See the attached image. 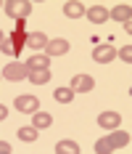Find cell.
Returning <instances> with one entry per match:
<instances>
[{"instance_id":"6da1fadb","label":"cell","mask_w":132,"mask_h":154,"mask_svg":"<svg viewBox=\"0 0 132 154\" xmlns=\"http://www.w3.org/2000/svg\"><path fill=\"white\" fill-rule=\"evenodd\" d=\"M124 146H130V133L127 130H114L111 136H106L103 141L95 143V152L108 154V152H114V149H124Z\"/></svg>"},{"instance_id":"7a4b0ae2","label":"cell","mask_w":132,"mask_h":154,"mask_svg":"<svg viewBox=\"0 0 132 154\" xmlns=\"http://www.w3.org/2000/svg\"><path fill=\"white\" fill-rule=\"evenodd\" d=\"M3 8H5V14L11 16V19H16V21H19V19H27V16L32 14V3L29 0H8Z\"/></svg>"},{"instance_id":"3957f363","label":"cell","mask_w":132,"mask_h":154,"mask_svg":"<svg viewBox=\"0 0 132 154\" xmlns=\"http://www.w3.org/2000/svg\"><path fill=\"white\" fill-rule=\"evenodd\" d=\"M0 75L5 77V80H11V82H19V80H27L29 77V69H27V64H21V61H11V64L3 66Z\"/></svg>"},{"instance_id":"277c9868","label":"cell","mask_w":132,"mask_h":154,"mask_svg":"<svg viewBox=\"0 0 132 154\" xmlns=\"http://www.w3.org/2000/svg\"><path fill=\"white\" fill-rule=\"evenodd\" d=\"M13 106L19 109V112H37L40 109V98H34V96H16L13 98Z\"/></svg>"},{"instance_id":"5b68a950","label":"cell","mask_w":132,"mask_h":154,"mask_svg":"<svg viewBox=\"0 0 132 154\" xmlns=\"http://www.w3.org/2000/svg\"><path fill=\"white\" fill-rule=\"evenodd\" d=\"M116 56V51H114V45L111 43H103V45H95V51H92V59L98 64H108L111 59Z\"/></svg>"},{"instance_id":"8992f818","label":"cell","mask_w":132,"mask_h":154,"mask_svg":"<svg viewBox=\"0 0 132 154\" xmlns=\"http://www.w3.org/2000/svg\"><path fill=\"white\" fill-rule=\"evenodd\" d=\"M69 88H72L74 93H87V91L95 88V80H92L90 75H77V77L72 80V85H69Z\"/></svg>"},{"instance_id":"52a82bcc","label":"cell","mask_w":132,"mask_h":154,"mask_svg":"<svg viewBox=\"0 0 132 154\" xmlns=\"http://www.w3.org/2000/svg\"><path fill=\"white\" fill-rule=\"evenodd\" d=\"M48 56H63V53H69V43L63 40V37H56V40H48Z\"/></svg>"},{"instance_id":"ba28073f","label":"cell","mask_w":132,"mask_h":154,"mask_svg":"<svg viewBox=\"0 0 132 154\" xmlns=\"http://www.w3.org/2000/svg\"><path fill=\"white\" fill-rule=\"evenodd\" d=\"M119 122H122V117H119L116 112H103L101 117H98V125H101V128H106V130H116Z\"/></svg>"},{"instance_id":"9c48e42d","label":"cell","mask_w":132,"mask_h":154,"mask_svg":"<svg viewBox=\"0 0 132 154\" xmlns=\"http://www.w3.org/2000/svg\"><path fill=\"white\" fill-rule=\"evenodd\" d=\"M45 45H48V35H43V32H29V35H27V48L43 51Z\"/></svg>"},{"instance_id":"30bf717a","label":"cell","mask_w":132,"mask_h":154,"mask_svg":"<svg viewBox=\"0 0 132 154\" xmlns=\"http://www.w3.org/2000/svg\"><path fill=\"white\" fill-rule=\"evenodd\" d=\"M108 16H111L114 21H122V24H127V21H130V16H132V5H130V3H122V5H116V8H114Z\"/></svg>"},{"instance_id":"8fae6325","label":"cell","mask_w":132,"mask_h":154,"mask_svg":"<svg viewBox=\"0 0 132 154\" xmlns=\"http://www.w3.org/2000/svg\"><path fill=\"white\" fill-rule=\"evenodd\" d=\"M85 16H87L92 24H103V21L108 19V11H106L103 5H92L90 11H85Z\"/></svg>"},{"instance_id":"7c38bea8","label":"cell","mask_w":132,"mask_h":154,"mask_svg":"<svg viewBox=\"0 0 132 154\" xmlns=\"http://www.w3.org/2000/svg\"><path fill=\"white\" fill-rule=\"evenodd\" d=\"M27 80L32 85H45V82H50V69H32Z\"/></svg>"},{"instance_id":"4fadbf2b","label":"cell","mask_w":132,"mask_h":154,"mask_svg":"<svg viewBox=\"0 0 132 154\" xmlns=\"http://www.w3.org/2000/svg\"><path fill=\"white\" fill-rule=\"evenodd\" d=\"M27 69H50V56H29L27 59Z\"/></svg>"},{"instance_id":"5bb4252c","label":"cell","mask_w":132,"mask_h":154,"mask_svg":"<svg viewBox=\"0 0 132 154\" xmlns=\"http://www.w3.org/2000/svg\"><path fill=\"white\" fill-rule=\"evenodd\" d=\"M50 122H53V117L48 112H34V117H32V128H37V130L50 128Z\"/></svg>"},{"instance_id":"9a60e30c","label":"cell","mask_w":132,"mask_h":154,"mask_svg":"<svg viewBox=\"0 0 132 154\" xmlns=\"http://www.w3.org/2000/svg\"><path fill=\"white\" fill-rule=\"evenodd\" d=\"M8 40H11V45H13L16 56H19V51L27 45V32H24V29H13V35H8Z\"/></svg>"},{"instance_id":"2e32d148","label":"cell","mask_w":132,"mask_h":154,"mask_svg":"<svg viewBox=\"0 0 132 154\" xmlns=\"http://www.w3.org/2000/svg\"><path fill=\"white\" fill-rule=\"evenodd\" d=\"M63 14L69 16V19H79V16H85V5L82 3H66L63 5Z\"/></svg>"},{"instance_id":"e0dca14e","label":"cell","mask_w":132,"mask_h":154,"mask_svg":"<svg viewBox=\"0 0 132 154\" xmlns=\"http://www.w3.org/2000/svg\"><path fill=\"white\" fill-rule=\"evenodd\" d=\"M56 152L58 154H79V146L74 141H58L56 143Z\"/></svg>"},{"instance_id":"ac0fdd59","label":"cell","mask_w":132,"mask_h":154,"mask_svg":"<svg viewBox=\"0 0 132 154\" xmlns=\"http://www.w3.org/2000/svg\"><path fill=\"white\" fill-rule=\"evenodd\" d=\"M53 98H56L58 104H69V101L74 98V91H72V88H56Z\"/></svg>"},{"instance_id":"d6986e66","label":"cell","mask_w":132,"mask_h":154,"mask_svg":"<svg viewBox=\"0 0 132 154\" xmlns=\"http://www.w3.org/2000/svg\"><path fill=\"white\" fill-rule=\"evenodd\" d=\"M19 138L32 143V141H37V128H19Z\"/></svg>"},{"instance_id":"ffe728a7","label":"cell","mask_w":132,"mask_h":154,"mask_svg":"<svg viewBox=\"0 0 132 154\" xmlns=\"http://www.w3.org/2000/svg\"><path fill=\"white\" fill-rule=\"evenodd\" d=\"M0 51H3L5 56H16V51H13V45H11V40H8V37H3V43H0Z\"/></svg>"},{"instance_id":"44dd1931","label":"cell","mask_w":132,"mask_h":154,"mask_svg":"<svg viewBox=\"0 0 132 154\" xmlns=\"http://www.w3.org/2000/svg\"><path fill=\"white\" fill-rule=\"evenodd\" d=\"M119 59H122L124 64H130L132 61V45H124V48H122V51H119Z\"/></svg>"},{"instance_id":"7402d4cb","label":"cell","mask_w":132,"mask_h":154,"mask_svg":"<svg viewBox=\"0 0 132 154\" xmlns=\"http://www.w3.org/2000/svg\"><path fill=\"white\" fill-rule=\"evenodd\" d=\"M11 152V143H5V141H0V154H8Z\"/></svg>"},{"instance_id":"603a6c76","label":"cell","mask_w":132,"mask_h":154,"mask_svg":"<svg viewBox=\"0 0 132 154\" xmlns=\"http://www.w3.org/2000/svg\"><path fill=\"white\" fill-rule=\"evenodd\" d=\"M5 117H8V109H5L3 104H0V120H5Z\"/></svg>"},{"instance_id":"cb8c5ba5","label":"cell","mask_w":132,"mask_h":154,"mask_svg":"<svg viewBox=\"0 0 132 154\" xmlns=\"http://www.w3.org/2000/svg\"><path fill=\"white\" fill-rule=\"evenodd\" d=\"M3 37H5V35H3V29H0V43H3Z\"/></svg>"}]
</instances>
